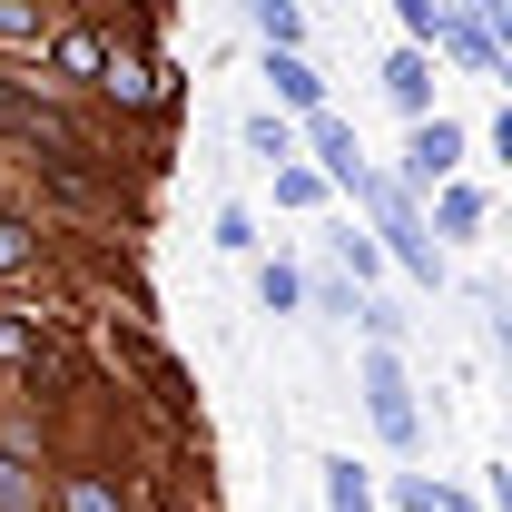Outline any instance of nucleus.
<instances>
[{"mask_svg": "<svg viewBox=\"0 0 512 512\" xmlns=\"http://www.w3.org/2000/svg\"><path fill=\"white\" fill-rule=\"evenodd\" d=\"M355 197L375 207V237H384V256L414 276V286H444V256H434V237H424V217H414V188L404 178H384V168H365L355 178Z\"/></svg>", "mask_w": 512, "mask_h": 512, "instance_id": "obj_1", "label": "nucleus"}, {"mask_svg": "<svg viewBox=\"0 0 512 512\" xmlns=\"http://www.w3.org/2000/svg\"><path fill=\"white\" fill-rule=\"evenodd\" d=\"M365 404H375V434H384L394 453L424 434V414H414V384H404V365H394V345H375V355H365Z\"/></svg>", "mask_w": 512, "mask_h": 512, "instance_id": "obj_2", "label": "nucleus"}, {"mask_svg": "<svg viewBox=\"0 0 512 512\" xmlns=\"http://www.w3.org/2000/svg\"><path fill=\"white\" fill-rule=\"evenodd\" d=\"M463 168V128L453 119H414V148H404V188H444Z\"/></svg>", "mask_w": 512, "mask_h": 512, "instance_id": "obj_3", "label": "nucleus"}, {"mask_svg": "<svg viewBox=\"0 0 512 512\" xmlns=\"http://www.w3.org/2000/svg\"><path fill=\"white\" fill-rule=\"evenodd\" d=\"M99 89L128 99V109H168V69L148 60V50H109V60H99Z\"/></svg>", "mask_w": 512, "mask_h": 512, "instance_id": "obj_4", "label": "nucleus"}, {"mask_svg": "<svg viewBox=\"0 0 512 512\" xmlns=\"http://www.w3.org/2000/svg\"><path fill=\"white\" fill-rule=\"evenodd\" d=\"M434 40H444V50L473 69V79H503V40H493V30H483L463 0H444V30H434Z\"/></svg>", "mask_w": 512, "mask_h": 512, "instance_id": "obj_5", "label": "nucleus"}, {"mask_svg": "<svg viewBox=\"0 0 512 512\" xmlns=\"http://www.w3.org/2000/svg\"><path fill=\"white\" fill-rule=\"evenodd\" d=\"M384 99H394L404 119H434V50H414V40H404V50L384 60Z\"/></svg>", "mask_w": 512, "mask_h": 512, "instance_id": "obj_6", "label": "nucleus"}, {"mask_svg": "<svg viewBox=\"0 0 512 512\" xmlns=\"http://www.w3.org/2000/svg\"><path fill=\"white\" fill-rule=\"evenodd\" d=\"M306 138H316V168H325V188H345V197H355V178H365V148H355V128L316 109V119H306Z\"/></svg>", "mask_w": 512, "mask_h": 512, "instance_id": "obj_7", "label": "nucleus"}, {"mask_svg": "<svg viewBox=\"0 0 512 512\" xmlns=\"http://www.w3.org/2000/svg\"><path fill=\"white\" fill-rule=\"evenodd\" d=\"M266 79H276V99H286L296 119H316V109H325V79H316L306 50H266Z\"/></svg>", "mask_w": 512, "mask_h": 512, "instance_id": "obj_8", "label": "nucleus"}, {"mask_svg": "<svg viewBox=\"0 0 512 512\" xmlns=\"http://www.w3.org/2000/svg\"><path fill=\"white\" fill-rule=\"evenodd\" d=\"M316 473H325V512H375V483H365L355 453H325Z\"/></svg>", "mask_w": 512, "mask_h": 512, "instance_id": "obj_9", "label": "nucleus"}, {"mask_svg": "<svg viewBox=\"0 0 512 512\" xmlns=\"http://www.w3.org/2000/svg\"><path fill=\"white\" fill-rule=\"evenodd\" d=\"M247 20H256L266 50H306V10L296 0H247Z\"/></svg>", "mask_w": 512, "mask_h": 512, "instance_id": "obj_10", "label": "nucleus"}, {"mask_svg": "<svg viewBox=\"0 0 512 512\" xmlns=\"http://www.w3.org/2000/svg\"><path fill=\"white\" fill-rule=\"evenodd\" d=\"M99 60H109L99 30H60V40H50V69H60V79H99Z\"/></svg>", "mask_w": 512, "mask_h": 512, "instance_id": "obj_11", "label": "nucleus"}, {"mask_svg": "<svg viewBox=\"0 0 512 512\" xmlns=\"http://www.w3.org/2000/svg\"><path fill=\"white\" fill-rule=\"evenodd\" d=\"M483 217H493V197H483V188H453V178H444V197H434V227H444V237H473Z\"/></svg>", "mask_w": 512, "mask_h": 512, "instance_id": "obj_12", "label": "nucleus"}, {"mask_svg": "<svg viewBox=\"0 0 512 512\" xmlns=\"http://www.w3.org/2000/svg\"><path fill=\"white\" fill-rule=\"evenodd\" d=\"M60 512H128V493L109 483V473H69V483H60Z\"/></svg>", "mask_w": 512, "mask_h": 512, "instance_id": "obj_13", "label": "nucleus"}, {"mask_svg": "<svg viewBox=\"0 0 512 512\" xmlns=\"http://www.w3.org/2000/svg\"><path fill=\"white\" fill-rule=\"evenodd\" d=\"M256 296H266V316H296V306H306V276L276 256V266H256Z\"/></svg>", "mask_w": 512, "mask_h": 512, "instance_id": "obj_14", "label": "nucleus"}, {"mask_svg": "<svg viewBox=\"0 0 512 512\" xmlns=\"http://www.w3.org/2000/svg\"><path fill=\"white\" fill-rule=\"evenodd\" d=\"M0 512H40V473H30L10 444H0Z\"/></svg>", "mask_w": 512, "mask_h": 512, "instance_id": "obj_15", "label": "nucleus"}, {"mask_svg": "<svg viewBox=\"0 0 512 512\" xmlns=\"http://www.w3.org/2000/svg\"><path fill=\"white\" fill-rule=\"evenodd\" d=\"M247 148L266 158V168H286V158H296V128L276 119V109H256V119H247Z\"/></svg>", "mask_w": 512, "mask_h": 512, "instance_id": "obj_16", "label": "nucleus"}, {"mask_svg": "<svg viewBox=\"0 0 512 512\" xmlns=\"http://www.w3.org/2000/svg\"><path fill=\"white\" fill-rule=\"evenodd\" d=\"M394 503H404V512H473L463 493H444V483H424V473H404V483H394Z\"/></svg>", "mask_w": 512, "mask_h": 512, "instance_id": "obj_17", "label": "nucleus"}, {"mask_svg": "<svg viewBox=\"0 0 512 512\" xmlns=\"http://www.w3.org/2000/svg\"><path fill=\"white\" fill-rule=\"evenodd\" d=\"M394 20H404V40H414V50H434V30H444V0H394Z\"/></svg>", "mask_w": 512, "mask_h": 512, "instance_id": "obj_18", "label": "nucleus"}, {"mask_svg": "<svg viewBox=\"0 0 512 512\" xmlns=\"http://www.w3.org/2000/svg\"><path fill=\"white\" fill-rule=\"evenodd\" d=\"M0 40H30V50H40V40H50V20H40V0H0Z\"/></svg>", "mask_w": 512, "mask_h": 512, "instance_id": "obj_19", "label": "nucleus"}, {"mask_svg": "<svg viewBox=\"0 0 512 512\" xmlns=\"http://www.w3.org/2000/svg\"><path fill=\"white\" fill-rule=\"evenodd\" d=\"M0 365H40V325H10V316H0Z\"/></svg>", "mask_w": 512, "mask_h": 512, "instance_id": "obj_20", "label": "nucleus"}, {"mask_svg": "<svg viewBox=\"0 0 512 512\" xmlns=\"http://www.w3.org/2000/svg\"><path fill=\"white\" fill-rule=\"evenodd\" d=\"M30 256H40V237H30L20 217H0V276H10V266H30Z\"/></svg>", "mask_w": 512, "mask_h": 512, "instance_id": "obj_21", "label": "nucleus"}, {"mask_svg": "<svg viewBox=\"0 0 512 512\" xmlns=\"http://www.w3.org/2000/svg\"><path fill=\"white\" fill-rule=\"evenodd\" d=\"M217 247H227V256L256 247V217H247V207H217Z\"/></svg>", "mask_w": 512, "mask_h": 512, "instance_id": "obj_22", "label": "nucleus"}, {"mask_svg": "<svg viewBox=\"0 0 512 512\" xmlns=\"http://www.w3.org/2000/svg\"><path fill=\"white\" fill-rule=\"evenodd\" d=\"M276 197H286V207H316L325 178H306V168H276Z\"/></svg>", "mask_w": 512, "mask_h": 512, "instance_id": "obj_23", "label": "nucleus"}, {"mask_svg": "<svg viewBox=\"0 0 512 512\" xmlns=\"http://www.w3.org/2000/svg\"><path fill=\"white\" fill-rule=\"evenodd\" d=\"M335 256H345V266H355V276H375V266H384V247H375V237H355V227H345V237H335Z\"/></svg>", "mask_w": 512, "mask_h": 512, "instance_id": "obj_24", "label": "nucleus"}]
</instances>
